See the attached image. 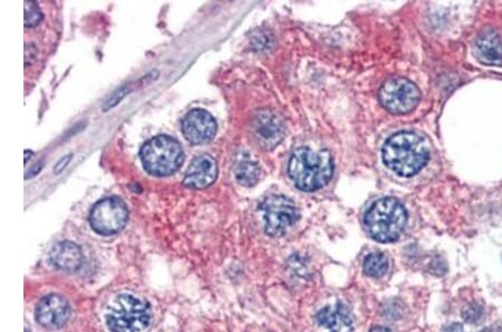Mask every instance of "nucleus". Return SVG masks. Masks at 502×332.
Here are the masks:
<instances>
[{
	"label": "nucleus",
	"instance_id": "nucleus-14",
	"mask_svg": "<svg viewBox=\"0 0 502 332\" xmlns=\"http://www.w3.org/2000/svg\"><path fill=\"white\" fill-rule=\"evenodd\" d=\"M50 260L54 268L65 272H75L83 264L82 250L73 242H59L50 250Z\"/></svg>",
	"mask_w": 502,
	"mask_h": 332
},
{
	"label": "nucleus",
	"instance_id": "nucleus-11",
	"mask_svg": "<svg viewBox=\"0 0 502 332\" xmlns=\"http://www.w3.org/2000/svg\"><path fill=\"white\" fill-rule=\"evenodd\" d=\"M70 306L65 297L59 294H50L37 303L36 321L46 329H59L68 322L70 318Z\"/></svg>",
	"mask_w": 502,
	"mask_h": 332
},
{
	"label": "nucleus",
	"instance_id": "nucleus-13",
	"mask_svg": "<svg viewBox=\"0 0 502 332\" xmlns=\"http://www.w3.org/2000/svg\"><path fill=\"white\" fill-rule=\"evenodd\" d=\"M316 321L330 332L353 331V317L342 303L321 309L316 315Z\"/></svg>",
	"mask_w": 502,
	"mask_h": 332
},
{
	"label": "nucleus",
	"instance_id": "nucleus-12",
	"mask_svg": "<svg viewBox=\"0 0 502 332\" xmlns=\"http://www.w3.org/2000/svg\"><path fill=\"white\" fill-rule=\"evenodd\" d=\"M218 177L217 162L210 155H201L193 159L184 176L183 185L190 189H205Z\"/></svg>",
	"mask_w": 502,
	"mask_h": 332
},
{
	"label": "nucleus",
	"instance_id": "nucleus-18",
	"mask_svg": "<svg viewBox=\"0 0 502 332\" xmlns=\"http://www.w3.org/2000/svg\"><path fill=\"white\" fill-rule=\"evenodd\" d=\"M25 16H23V24L25 27H35L41 23L43 14L39 5L35 1H25Z\"/></svg>",
	"mask_w": 502,
	"mask_h": 332
},
{
	"label": "nucleus",
	"instance_id": "nucleus-6",
	"mask_svg": "<svg viewBox=\"0 0 502 332\" xmlns=\"http://www.w3.org/2000/svg\"><path fill=\"white\" fill-rule=\"evenodd\" d=\"M259 207L265 219V232L272 237L283 235L299 219L297 205L283 195H270Z\"/></svg>",
	"mask_w": 502,
	"mask_h": 332
},
{
	"label": "nucleus",
	"instance_id": "nucleus-26",
	"mask_svg": "<svg viewBox=\"0 0 502 332\" xmlns=\"http://www.w3.org/2000/svg\"><path fill=\"white\" fill-rule=\"evenodd\" d=\"M32 156V151L30 150H25V164H27V162H28V158H30V157Z\"/></svg>",
	"mask_w": 502,
	"mask_h": 332
},
{
	"label": "nucleus",
	"instance_id": "nucleus-7",
	"mask_svg": "<svg viewBox=\"0 0 502 332\" xmlns=\"http://www.w3.org/2000/svg\"><path fill=\"white\" fill-rule=\"evenodd\" d=\"M382 106L394 115H405L418 106L420 90L409 79L393 77L381 86L379 92Z\"/></svg>",
	"mask_w": 502,
	"mask_h": 332
},
{
	"label": "nucleus",
	"instance_id": "nucleus-15",
	"mask_svg": "<svg viewBox=\"0 0 502 332\" xmlns=\"http://www.w3.org/2000/svg\"><path fill=\"white\" fill-rule=\"evenodd\" d=\"M476 57L489 65H502V41L494 30L482 32L476 41Z\"/></svg>",
	"mask_w": 502,
	"mask_h": 332
},
{
	"label": "nucleus",
	"instance_id": "nucleus-1",
	"mask_svg": "<svg viewBox=\"0 0 502 332\" xmlns=\"http://www.w3.org/2000/svg\"><path fill=\"white\" fill-rule=\"evenodd\" d=\"M383 162L401 177H412L426 165L429 146L416 133L401 131L386 140L382 149Z\"/></svg>",
	"mask_w": 502,
	"mask_h": 332
},
{
	"label": "nucleus",
	"instance_id": "nucleus-20",
	"mask_svg": "<svg viewBox=\"0 0 502 332\" xmlns=\"http://www.w3.org/2000/svg\"><path fill=\"white\" fill-rule=\"evenodd\" d=\"M129 92V88H121V90H119V91H117V93H115V95H113V97H112L111 99L106 103V104H104L103 110H104V111H108V110L112 109L113 106H117V103L121 102L123 97H126Z\"/></svg>",
	"mask_w": 502,
	"mask_h": 332
},
{
	"label": "nucleus",
	"instance_id": "nucleus-2",
	"mask_svg": "<svg viewBox=\"0 0 502 332\" xmlns=\"http://www.w3.org/2000/svg\"><path fill=\"white\" fill-rule=\"evenodd\" d=\"M333 158L328 150L296 149L288 162V175L299 191L312 193L328 185L333 176Z\"/></svg>",
	"mask_w": 502,
	"mask_h": 332
},
{
	"label": "nucleus",
	"instance_id": "nucleus-3",
	"mask_svg": "<svg viewBox=\"0 0 502 332\" xmlns=\"http://www.w3.org/2000/svg\"><path fill=\"white\" fill-rule=\"evenodd\" d=\"M408 213L395 198H381L372 204L364 217L368 234L380 243H392L405 228Z\"/></svg>",
	"mask_w": 502,
	"mask_h": 332
},
{
	"label": "nucleus",
	"instance_id": "nucleus-24",
	"mask_svg": "<svg viewBox=\"0 0 502 332\" xmlns=\"http://www.w3.org/2000/svg\"><path fill=\"white\" fill-rule=\"evenodd\" d=\"M41 166H43V164H41V165H36V167L32 169V173H30V175H27L26 178H28V177H32L34 175L37 174V173H39V170H41Z\"/></svg>",
	"mask_w": 502,
	"mask_h": 332
},
{
	"label": "nucleus",
	"instance_id": "nucleus-8",
	"mask_svg": "<svg viewBox=\"0 0 502 332\" xmlns=\"http://www.w3.org/2000/svg\"><path fill=\"white\" fill-rule=\"evenodd\" d=\"M129 211L126 203L119 197L99 200L90 213V224L94 232L101 235H114L126 227Z\"/></svg>",
	"mask_w": 502,
	"mask_h": 332
},
{
	"label": "nucleus",
	"instance_id": "nucleus-4",
	"mask_svg": "<svg viewBox=\"0 0 502 332\" xmlns=\"http://www.w3.org/2000/svg\"><path fill=\"white\" fill-rule=\"evenodd\" d=\"M106 320L111 332H145L151 322V311L142 297L121 293L108 304Z\"/></svg>",
	"mask_w": 502,
	"mask_h": 332
},
{
	"label": "nucleus",
	"instance_id": "nucleus-17",
	"mask_svg": "<svg viewBox=\"0 0 502 332\" xmlns=\"http://www.w3.org/2000/svg\"><path fill=\"white\" fill-rule=\"evenodd\" d=\"M363 270L368 277L380 279L385 275L388 270V260L385 254L381 252L368 254L364 260Z\"/></svg>",
	"mask_w": 502,
	"mask_h": 332
},
{
	"label": "nucleus",
	"instance_id": "nucleus-19",
	"mask_svg": "<svg viewBox=\"0 0 502 332\" xmlns=\"http://www.w3.org/2000/svg\"><path fill=\"white\" fill-rule=\"evenodd\" d=\"M483 309L476 303H472L462 310V318L468 324H476L481 319Z\"/></svg>",
	"mask_w": 502,
	"mask_h": 332
},
{
	"label": "nucleus",
	"instance_id": "nucleus-9",
	"mask_svg": "<svg viewBox=\"0 0 502 332\" xmlns=\"http://www.w3.org/2000/svg\"><path fill=\"white\" fill-rule=\"evenodd\" d=\"M251 129L258 144L267 150L277 147L286 135L283 119L270 110L257 112L252 118Z\"/></svg>",
	"mask_w": 502,
	"mask_h": 332
},
{
	"label": "nucleus",
	"instance_id": "nucleus-25",
	"mask_svg": "<svg viewBox=\"0 0 502 332\" xmlns=\"http://www.w3.org/2000/svg\"><path fill=\"white\" fill-rule=\"evenodd\" d=\"M481 332H502L501 330L499 329V328H496V326H489V328H485V329L482 330Z\"/></svg>",
	"mask_w": 502,
	"mask_h": 332
},
{
	"label": "nucleus",
	"instance_id": "nucleus-5",
	"mask_svg": "<svg viewBox=\"0 0 502 332\" xmlns=\"http://www.w3.org/2000/svg\"><path fill=\"white\" fill-rule=\"evenodd\" d=\"M140 158L150 175L167 177L181 167L184 155L181 144L175 139L169 135H158L141 148Z\"/></svg>",
	"mask_w": 502,
	"mask_h": 332
},
{
	"label": "nucleus",
	"instance_id": "nucleus-16",
	"mask_svg": "<svg viewBox=\"0 0 502 332\" xmlns=\"http://www.w3.org/2000/svg\"><path fill=\"white\" fill-rule=\"evenodd\" d=\"M261 169L257 162H252L249 157H243L236 164L234 176L237 182L245 187H252L259 182Z\"/></svg>",
	"mask_w": 502,
	"mask_h": 332
},
{
	"label": "nucleus",
	"instance_id": "nucleus-21",
	"mask_svg": "<svg viewBox=\"0 0 502 332\" xmlns=\"http://www.w3.org/2000/svg\"><path fill=\"white\" fill-rule=\"evenodd\" d=\"M72 157H73L72 155H68V156L63 157V158H61V160L56 164L55 167H54V174H61V171L64 170L65 168L68 167V164H70V160H72Z\"/></svg>",
	"mask_w": 502,
	"mask_h": 332
},
{
	"label": "nucleus",
	"instance_id": "nucleus-22",
	"mask_svg": "<svg viewBox=\"0 0 502 332\" xmlns=\"http://www.w3.org/2000/svg\"><path fill=\"white\" fill-rule=\"evenodd\" d=\"M443 332H465L463 329V326L460 324H452L448 326Z\"/></svg>",
	"mask_w": 502,
	"mask_h": 332
},
{
	"label": "nucleus",
	"instance_id": "nucleus-23",
	"mask_svg": "<svg viewBox=\"0 0 502 332\" xmlns=\"http://www.w3.org/2000/svg\"><path fill=\"white\" fill-rule=\"evenodd\" d=\"M370 332H392V330L390 328H386V326H377L372 328Z\"/></svg>",
	"mask_w": 502,
	"mask_h": 332
},
{
	"label": "nucleus",
	"instance_id": "nucleus-10",
	"mask_svg": "<svg viewBox=\"0 0 502 332\" xmlns=\"http://www.w3.org/2000/svg\"><path fill=\"white\" fill-rule=\"evenodd\" d=\"M182 133L190 144H208L216 135V120L205 110H191L182 120Z\"/></svg>",
	"mask_w": 502,
	"mask_h": 332
}]
</instances>
